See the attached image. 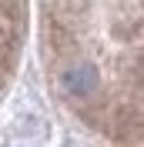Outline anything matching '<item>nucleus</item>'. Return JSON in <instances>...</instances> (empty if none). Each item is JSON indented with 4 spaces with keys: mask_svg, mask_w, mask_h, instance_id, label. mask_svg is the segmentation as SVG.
<instances>
[{
    "mask_svg": "<svg viewBox=\"0 0 144 147\" xmlns=\"http://www.w3.org/2000/svg\"><path fill=\"white\" fill-rule=\"evenodd\" d=\"M64 87H67V94H74V97H84V94H90L97 87V70L87 67V64L71 67V70L64 74Z\"/></svg>",
    "mask_w": 144,
    "mask_h": 147,
    "instance_id": "f257e3e1",
    "label": "nucleus"
}]
</instances>
